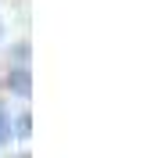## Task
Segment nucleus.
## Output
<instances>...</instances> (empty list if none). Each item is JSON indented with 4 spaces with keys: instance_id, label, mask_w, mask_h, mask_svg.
I'll return each mask as SVG.
<instances>
[{
    "instance_id": "f257e3e1",
    "label": "nucleus",
    "mask_w": 154,
    "mask_h": 158,
    "mask_svg": "<svg viewBox=\"0 0 154 158\" xmlns=\"http://www.w3.org/2000/svg\"><path fill=\"white\" fill-rule=\"evenodd\" d=\"M7 83H11V90H14L18 97H25V94H29V86H32V79H29V72H25V69H14Z\"/></svg>"
},
{
    "instance_id": "f03ea898",
    "label": "nucleus",
    "mask_w": 154,
    "mask_h": 158,
    "mask_svg": "<svg viewBox=\"0 0 154 158\" xmlns=\"http://www.w3.org/2000/svg\"><path fill=\"white\" fill-rule=\"evenodd\" d=\"M29 126H32V118L22 115V118H18V137H29Z\"/></svg>"
},
{
    "instance_id": "7ed1b4c3",
    "label": "nucleus",
    "mask_w": 154,
    "mask_h": 158,
    "mask_svg": "<svg viewBox=\"0 0 154 158\" xmlns=\"http://www.w3.org/2000/svg\"><path fill=\"white\" fill-rule=\"evenodd\" d=\"M4 140H7V111L0 108V144H4Z\"/></svg>"
}]
</instances>
